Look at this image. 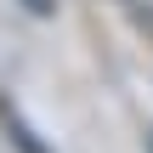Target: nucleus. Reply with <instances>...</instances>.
<instances>
[{
  "label": "nucleus",
  "mask_w": 153,
  "mask_h": 153,
  "mask_svg": "<svg viewBox=\"0 0 153 153\" xmlns=\"http://www.w3.org/2000/svg\"><path fill=\"white\" fill-rule=\"evenodd\" d=\"M17 6H23V11H34V17H51V11H57V0H17Z\"/></svg>",
  "instance_id": "2"
},
{
  "label": "nucleus",
  "mask_w": 153,
  "mask_h": 153,
  "mask_svg": "<svg viewBox=\"0 0 153 153\" xmlns=\"http://www.w3.org/2000/svg\"><path fill=\"white\" fill-rule=\"evenodd\" d=\"M0 125H6V136L17 142V153H51L45 142H40V136H34V125H28V119H23V114H17L6 97H0Z\"/></svg>",
  "instance_id": "1"
}]
</instances>
